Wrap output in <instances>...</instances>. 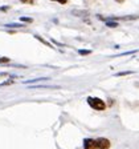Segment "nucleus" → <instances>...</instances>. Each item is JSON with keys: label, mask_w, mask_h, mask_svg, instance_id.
Returning <instances> with one entry per match:
<instances>
[{"label": "nucleus", "mask_w": 139, "mask_h": 149, "mask_svg": "<svg viewBox=\"0 0 139 149\" xmlns=\"http://www.w3.org/2000/svg\"><path fill=\"white\" fill-rule=\"evenodd\" d=\"M11 61L9 57H4V56H0V64H7V63Z\"/></svg>", "instance_id": "10"}, {"label": "nucleus", "mask_w": 139, "mask_h": 149, "mask_svg": "<svg viewBox=\"0 0 139 149\" xmlns=\"http://www.w3.org/2000/svg\"><path fill=\"white\" fill-rule=\"evenodd\" d=\"M93 51H90V49H80L78 51V53H80L81 56H83V55H90Z\"/></svg>", "instance_id": "11"}, {"label": "nucleus", "mask_w": 139, "mask_h": 149, "mask_svg": "<svg viewBox=\"0 0 139 149\" xmlns=\"http://www.w3.org/2000/svg\"><path fill=\"white\" fill-rule=\"evenodd\" d=\"M19 20H20V23H23V24H24V23H33V19L28 17V16H21Z\"/></svg>", "instance_id": "6"}, {"label": "nucleus", "mask_w": 139, "mask_h": 149, "mask_svg": "<svg viewBox=\"0 0 139 149\" xmlns=\"http://www.w3.org/2000/svg\"><path fill=\"white\" fill-rule=\"evenodd\" d=\"M86 101L90 105V108L96 109V111H105L106 109V102L98 97H87Z\"/></svg>", "instance_id": "1"}, {"label": "nucleus", "mask_w": 139, "mask_h": 149, "mask_svg": "<svg viewBox=\"0 0 139 149\" xmlns=\"http://www.w3.org/2000/svg\"><path fill=\"white\" fill-rule=\"evenodd\" d=\"M96 146L97 149H110V141L105 137H99L96 140Z\"/></svg>", "instance_id": "2"}, {"label": "nucleus", "mask_w": 139, "mask_h": 149, "mask_svg": "<svg viewBox=\"0 0 139 149\" xmlns=\"http://www.w3.org/2000/svg\"><path fill=\"white\" fill-rule=\"evenodd\" d=\"M106 27H109V28H117L118 27V23L117 22H111V20H106Z\"/></svg>", "instance_id": "7"}, {"label": "nucleus", "mask_w": 139, "mask_h": 149, "mask_svg": "<svg viewBox=\"0 0 139 149\" xmlns=\"http://www.w3.org/2000/svg\"><path fill=\"white\" fill-rule=\"evenodd\" d=\"M115 1H118V3H123L125 0H115Z\"/></svg>", "instance_id": "17"}, {"label": "nucleus", "mask_w": 139, "mask_h": 149, "mask_svg": "<svg viewBox=\"0 0 139 149\" xmlns=\"http://www.w3.org/2000/svg\"><path fill=\"white\" fill-rule=\"evenodd\" d=\"M134 73V72L131 71H127V72H119V73H115V76H126V74H131Z\"/></svg>", "instance_id": "12"}, {"label": "nucleus", "mask_w": 139, "mask_h": 149, "mask_svg": "<svg viewBox=\"0 0 139 149\" xmlns=\"http://www.w3.org/2000/svg\"><path fill=\"white\" fill-rule=\"evenodd\" d=\"M11 84H15V81H13V80H7L6 83L0 84V87H6V85H11Z\"/></svg>", "instance_id": "13"}, {"label": "nucleus", "mask_w": 139, "mask_h": 149, "mask_svg": "<svg viewBox=\"0 0 139 149\" xmlns=\"http://www.w3.org/2000/svg\"><path fill=\"white\" fill-rule=\"evenodd\" d=\"M52 1H57V3H60V4H66L68 3V0H52Z\"/></svg>", "instance_id": "15"}, {"label": "nucleus", "mask_w": 139, "mask_h": 149, "mask_svg": "<svg viewBox=\"0 0 139 149\" xmlns=\"http://www.w3.org/2000/svg\"><path fill=\"white\" fill-rule=\"evenodd\" d=\"M72 15H76V16H87L89 15V12L87 11H72Z\"/></svg>", "instance_id": "5"}, {"label": "nucleus", "mask_w": 139, "mask_h": 149, "mask_svg": "<svg viewBox=\"0 0 139 149\" xmlns=\"http://www.w3.org/2000/svg\"><path fill=\"white\" fill-rule=\"evenodd\" d=\"M48 80H49V77H39V79H33V80H28L27 84L28 83H37V81H48Z\"/></svg>", "instance_id": "8"}, {"label": "nucleus", "mask_w": 139, "mask_h": 149, "mask_svg": "<svg viewBox=\"0 0 139 149\" xmlns=\"http://www.w3.org/2000/svg\"><path fill=\"white\" fill-rule=\"evenodd\" d=\"M20 1L24 4H33V0H20Z\"/></svg>", "instance_id": "14"}, {"label": "nucleus", "mask_w": 139, "mask_h": 149, "mask_svg": "<svg viewBox=\"0 0 139 149\" xmlns=\"http://www.w3.org/2000/svg\"><path fill=\"white\" fill-rule=\"evenodd\" d=\"M83 149H97L96 140H93V139H85V140H83Z\"/></svg>", "instance_id": "3"}, {"label": "nucleus", "mask_w": 139, "mask_h": 149, "mask_svg": "<svg viewBox=\"0 0 139 149\" xmlns=\"http://www.w3.org/2000/svg\"><path fill=\"white\" fill-rule=\"evenodd\" d=\"M6 27H8V28H21V27H23V23H20V24H15V23H11V24H7Z\"/></svg>", "instance_id": "9"}, {"label": "nucleus", "mask_w": 139, "mask_h": 149, "mask_svg": "<svg viewBox=\"0 0 139 149\" xmlns=\"http://www.w3.org/2000/svg\"><path fill=\"white\" fill-rule=\"evenodd\" d=\"M8 8H9V7H1V8H0V11H3V12H6V11H8Z\"/></svg>", "instance_id": "16"}, {"label": "nucleus", "mask_w": 139, "mask_h": 149, "mask_svg": "<svg viewBox=\"0 0 139 149\" xmlns=\"http://www.w3.org/2000/svg\"><path fill=\"white\" fill-rule=\"evenodd\" d=\"M34 39H37V40L40 41V43H43V44H45L46 47H49V48H53V45L50 43H48V41L45 40V39H43L41 36H39V35H34Z\"/></svg>", "instance_id": "4"}]
</instances>
